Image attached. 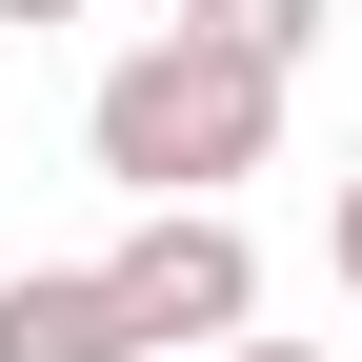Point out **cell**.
I'll list each match as a JSON object with an SVG mask.
<instances>
[{"label":"cell","instance_id":"6da1fadb","mask_svg":"<svg viewBox=\"0 0 362 362\" xmlns=\"http://www.w3.org/2000/svg\"><path fill=\"white\" fill-rule=\"evenodd\" d=\"M81 141H101L121 202H221V181L282 161V61H242V40H202V21H161V40H121V61H101Z\"/></svg>","mask_w":362,"mask_h":362},{"label":"cell","instance_id":"7a4b0ae2","mask_svg":"<svg viewBox=\"0 0 362 362\" xmlns=\"http://www.w3.org/2000/svg\"><path fill=\"white\" fill-rule=\"evenodd\" d=\"M101 282H121V322H141V362H161V342H242V322H262V242H242L221 202H141Z\"/></svg>","mask_w":362,"mask_h":362},{"label":"cell","instance_id":"3957f363","mask_svg":"<svg viewBox=\"0 0 362 362\" xmlns=\"http://www.w3.org/2000/svg\"><path fill=\"white\" fill-rule=\"evenodd\" d=\"M0 362H141V322H121L101 262H21L0 282Z\"/></svg>","mask_w":362,"mask_h":362},{"label":"cell","instance_id":"277c9868","mask_svg":"<svg viewBox=\"0 0 362 362\" xmlns=\"http://www.w3.org/2000/svg\"><path fill=\"white\" fill-rule=\"evenodd\" d=\"M181 21H202V40H242V61H282V81H302V40H322L342 0H181Z\"/></svg>","mask_w":362,"mask_h":362},{"label":"cell","instance_id":"5b68a950","mask_svg":"<svg viewBox=\"0 0 362 362\" xmlns=\"http://www.w3.org/2000/svg\"><path fill=\"white\" fill-rule=\"evenodd\" d=\"M322 262H342V302H362V161H342V221H322Z\"/></svg>","mask_w":362,"mask_h":362},{"label":"cell","instance_id":"8992f818","mask_svg":"<svg viewBox=\"0 0 362 362\" xmlns=\"http://www.w3.org/2000/svg\"><path fill=\"white\" fill-rule=\"evenodd\" d=\"M0 21H21V40H40V21H81V0H0Z\"/></svg>","mask_w":362,"mask_h":362},{"label":"cell","instance_id":"52a82bcc","mask_svg":"<svg viewBox=\"0 0 362 362\" xmlns=\"http://www.w3.org/2000/svg\"><path fill=\"white\" fill-rule=\"evenodd\" d=\"M221 362H322V342H221Z\"/></svg>","mask_w":362,"mask_h":362}]
</instances>
